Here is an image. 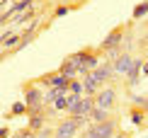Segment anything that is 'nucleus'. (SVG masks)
<instances>
[{"label": "nucleus", "instance_id": "obj_1", "mask_svg": "<svg viewBox=\"0 0 148 138\" xmlns=\"http://www.w3.org/2000/svg\"><path fill=\"white\" fill-rule=\"evenodd\" d=\"M114 136V121L107 119V121L92 124V126L85 131V138H112Z\"/></svg>", "mask_w": 148, "mask_h": 138}, {"label": "nucleus", "instance_id": "obj_2", "mask_svg": "<svg viewBox=\"0 0 148 138\" xmlns=\"http://www.w3.org/2000/svg\"><path fill=\"white\" fill-rule=\"evenodd\" d=\"M24 104H27V111H41V107H44V95H41L39 87L29 85L27 90H24Z\"/></svg>", "mask_w": 148, "mask_h": 138}, {"label": "nucleus", "instance_id": "obj_3", "mask_svg": "<svg viewBox=\"0 0 148 138\" xmlns=\"http://www.w3.org/2000/svg\"><path fill=\"white\" fill-rule=\"evenodd\" d=\"M95 107V97H80L75 102L68 104V114L71 116H88Z\"/></svg>", "mask_w": 148, "mask_h": 138}, {"label": "nucleus", "instance_id": "obj_4", "mask_svg": "<svg viewBox=\"0 0 148 138\" xmlns=\"http://www.w3.org/2000/svg\"><path fill=\"white\" fill-rule=\"evenodd\" d=\"M114 99H116V90H114V87H102V90L95 95V107L109 111L114 107Z\"/></svg>", "mask_w": 148, "mask_h": 138}, {"label": "nucleus", "instance_id": "obj_5", "mask_svg": "<svg viewBox=\"0 0 148 138\" xmlns=\"http://www.w3.org/2000/svg\"><path fill=\"white\" fill-rule=\"evenodd\" d=\"M78 133V126H75V121L73 119H66V121H61L56 131H53V138H75Z\"/></svg>", "mask_w": 148, "mask_h": 138}, {"label": "nucleus", "instance_id": "obj_6", "mask_svg": "<svg viewBox=\"0 0 148 138\" xmlns=\"http://www.w3.org/2000/svg\"><path fill=\"white\" fill-rule=\"evenodd\" d=\"M121 36H124V29H112V32L107 34V39H104L100 46L104 49V51H119V44H121Z\"/></svg>", "mask_w": 148, "mask_h": 138}, {"label": "nucleus", "instance_id": "obj_7", "mask_svg": "<svg viewBox=\"0 0 148 138\" xmlns=\"http://www.w3.org/2000/svg\"><path fill=\"white\" fill-rule=\"evenodd\" d=\"M73 78H66V75H46V78H41V83H44L46 87H56V90H68V83H71Z\"/></svg>", "mask_w": 148, "mask_h": 138}, {"label": "nucleus", "instance_id": "obj_8", "mask_svg": "<svg viewBox=\"0 0 148 138\" xmlns=\"http://www.w3.org/2000/svg\"><path fill=\"white\" fill-rule=\"evenodd\" d=\"M131 63H134V58L129 53H119L114 58V63H112V70H114V75L119 73V75H126L129 73V68H131Z\"/></svg>", "mask_w": 148, "mask_h": 138}, {"label": "nucleus", "instance_id": "obj_9", "mask_svg": "<svg viewBox=\"0 0 148 138\" xmlns=\"http://www.w3.org/2000/svg\"><path fill=\"white\" fill-rule=\"evenodd\" d=\"M92 75H95V80L97 83H109V80H112V75H114V70H112V63H100L95 68V70H92Z\"/></svg>", "mask_w": 148, "mask_h": 138}, {"label": "nucleus", "instance_id": "obj_10", "mask_svg": "<svg viewBox=\"0 0 148 138\" xmlns=\"http://www.w3.org/2000/svg\"><path fill=\"white\" fill-rule=\"evenodd\" d=\"M83 92H85V95H90V97H95L97 92H100V83L95 80V75H92V73L85 75V80H83Z\"/></svg>", "mask_w": 148, "mask_h": 138}, {"label": "nucleus", "instance_id": "obj_11", "mask_svg": "<svg viewBox=\"0 0 148 138\" xmlns=\"http://www.w3.org/2000/svg\"><path fill=\"white\" fill-rule=\"evenodd\" d=\"M141 68H143V61H141V58H134V63H131V68H129V73H126V75H129V87H136Z\"/></svg>", "mask_w": 148, "mask_h": 138}, {"label": "nucleus", "instance_id": "obj_12", "mask_svg": "<svg viewBox=\"0 0 148 138\" xmlns=\"http://www.w3.org/2000/svg\"><path fill=\"white\" fill-rule=\"evenodd\" d=\"M41 128H44V114L41 111H32V116H29V131L39 133Z\"/></svg>", "mask_w": 148, "mask_h": 138}, {"label": "nucleus", "instance_id": "obj_13", "mask_svg": "<svg viewBox=\"0 0 148 138\" xmlns=\"http://www.w3.org/2000/svg\"><path fill=\"white\" fill-rule=\"evenodd\" d=\"M58 73H61V75H66V78H75V75H78V70H75V66H73V61H71V58H66V61H63V66L58 68Z\"/></svg>", "mask_w": 148, "mask_h": 138}, {"label": "nucleus", "instance_id": "obj_14", "mask_svg": "<svg viewBox=\"0 0 148 138\" xmlns=\"http://www.w3.org/2000/svg\"><path fill=\"white\" fill-rule=\"evenodd\" d=\"M88 116H90V121H92V124H100V121H107V119H109V116H107V111L100 109V107H92V111H90Z\"/></svg>", "mask_w": 148, "mask_h": 138}, {"label": "nucleus", "instance_id": "obj_15", "mask_svg": "<svg viewBox=\"0 0 148 138\" xmlns=\"http://www.w3.org/2000/svg\"><path fill=\"white\" fill-rule=\"evenodd\" d=\"M20 44H22V36H20V34H10L8 39H5L3 44H0V46H3L5 51H10V49H17Z\"/></svg>", "mask_w": 148, "mask_h": 138}, {"label": "nucleus", "instance_id": "obj_16", "mask_svg": "<svg viewBox=\"0 0 148 138\" xmlns=\"http://www.w3.org/2000/svg\"><path fill=\"white\" fill-rule=\"evenodd\" d=\"M68 95H83V80H71L68 83Z\"/></svg>", "mask_w": 148, "mask_h": 138}, {"label": "nucleus", "instance_id": "obj_17", "mask_svg": "<svg viewBox=\"0 0 148 138\" xmlns=\"http://www.w3.org/2000/svg\"><path fill=\"white\" fill-rule=\"evenodd\" d=\"M53 109H58V111H61V109H68V92H63V95L53 102Z\"/></svg>", "mask_w": 148, "mask_h": 138}, {"label": "nucleus", "instance_id": "obj_18", "mask_svg": "<svg viewBox=\"0 0 148 138\" xmlns=\"http://www.w3.org/2000/svg\"><path fill=\"white\" fill-rule=\"evenodd\" d=\"M143 15H148V3H143V5H136V8H134V17H143Z\"/></svg>", "mask_w": 148, "mask_h": 138}, {"label": "nucleus", "instance_id": "obj_19", "mask_svg": "<svg viewBox=\"0 0 148 138\" xmlns=\"http://www.w3.org/2000/svg\"><path fill=\"white\" fill-rule=\"evenodd\" d=\"M24 111H27V104L24 102H15L12 104V114H24Z\"/></svg>", "mask_w": 148, "mask_h": 138}, {"label": "nucleus", "instance_id": "obj_20", "mask_svg": "<svg viewBox=\"0 0 148 138\" xmlns=\"http://www.w3.org/2000/svg\"><path fill=\"white\" fill-rule=\"evenodd\" d=\"M131 121L136 124V126H141V124H143V114H141V111H134V114H131Z\"/></svg>", "mask_w": 148, "mask_h": 138}, {"label": "nucleus", "instance_id": "obj_21", "mask_svg": "<svg viewBox=\"0 0 148 138\" xmlns=\"http://www.w3.org/2000/svg\"><path fill=\"white\" fill-rule=\"evenodd\" d=\"M17 138H36V133H34V131H20V133H17Z\"/></svg>", "mask_w": 148, "mask_h": 138}, {"label": "nucleus", "instance_id": "obj_22", "mask_svg": "<svg viewBox=\"0 0 148 138\" xmlns=\"http://www.w3.org/2000/svg\"><path fill=\"white\" fill-rule=\"evenodd\" d=\"M143 102H146V97H143V95H134V104L143 107Z\"/></svg>", "mask_w": 148, "mask_h": 138}, {"label": "nucleus", "instance_id": "obj_23", "mask_svg": "<svg viewBox=\"0 0 148 138\" xmlns=\"http://www.w3.org/2000/svg\"><path fill=\"white\" fill-rule=\"evenodd\" d=\"M63 15H68V8H58L56 10V17H63Z\"/></svg>", "mask_w": 148, "mask_h": 138}, {"label": "nucleus", "instance_id": "obj_24", "mask_svg": "<svg viewBox=\"0 0 148 138\" xmlns=\"http://www.w3.org/2000/svg\"><path fill=\"white\" fill-rule=\"evenodd\" d=\"M141 70H143V73H146V75H148V63H146V66H143V68H141Z\"/></svg>", "mask_w": 148, "mask_h": 138}, {"label": "nucleus", "instance_id": "obj_25", "mask_svg": "<svg viewBox=\"0 0 148 138\" xmlns=\"http://www.w3.org/2000/svg\"><path fill=\"white\" fill-rule=\"evenodd\" d=\"M143 109H146V111H148V97H146V102H143Z\"/></svg>", "mask_w": 148, "mask_h": 138}, {"label": "nucleus", "instance_id": "obj_26", "mask_svg": "<svg viewBox=\"0 0 148 138\" xmlns=\"http://www.w3.org/2000/svg\"><path fill=\"white\" fill-rule=\"evenodd\" d=\"M112 138H126V136H112Z\"/></svg>", "mask_w": 148, "mask_h": 138}, {"label": "nucleus", "instance_id": "obj_27", "mask_svg": "<svg viewBox=\"0 0 148 138\" xmlns=\"http://www.w3.org/2000/svg\"><path fill=\"white\" fill-rule=\"evenodd\" d=\"M24 3H32V0H24Z\"/></svg>", "mask_w": 148, "mask_h": 138}]
</instances>
